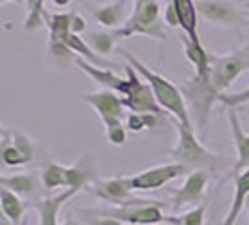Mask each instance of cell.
Returning <instances> with one entry per match:
<instances>
[{
  "label": "cell",
  "mask_w": 249,
  "mask_h": 225,
  "mask_svg": "<svg viewBox=\"0 0 249 225\" xmlns=\"http://www.w3.org/2000/svg\"><path fill=\"white\" fill-rule=\"evenodd\" d=\"M125 77L129 81L127 90L122 96L125 109L129 112H158V114H167L158 103L150 85L137 74V70L129 64H125ZM169 116V114H167Z\"/></svg>",
  "instance_id": "8992f818"
},
{
  "label": "cell",
  "mask_w": 249,
  "mask_h": 225,
  "mask_svg": "<svg viewBox=\"0 0 249 225\" xmlns=\"http://www.w3.org/2000/svg\"><path fill=\"white\" fill-rule=\"evenodd\" d=\"M160 225H173V224H160Z\"/></svg>",
  "instance_id": "b9f144b4"
},
{
  "label": "cell",
  "mask_w": 249,
  "mask_h": 225,
  "mask_svg": "<svg viewBox=\"0 0 249 225\" xmlns=\"http://www.w3.org/2000/svg\"><path fill=\"white\" fill-rule=\"evenodd\" d=\"M148 2H154V0H133V8H141V6L148 4Z\"/></svg>",
  "instance_id": "74e56055"
},
{
  "label": "cell",
  "mask_w": 249,
  "mask_h": 225,
  "mask_svg": "<svg viewBox=\"0 0 249 225\" xmlns=\"http://www.w3.org/2000/svg\"><path fill=\"white\" fill-rule=\"evenodd\" d=\"M0 206L4 218L13 225H21L26 218V203L21 195L13 193L8 188H0Z\"/></svg>",
  "instance_id": "44dd1931"
},
{
  "label": "cell",
  "mask_w": 249,
  "mask_h": 225,
  "mask_svg": "<svg viewBox=\"0 0 249 225\" xmlns=\"http://www.w3.org/2000/svg\"><path fill=\"white\" fill-rule=\"evenodd\" d=\"M10 2H15V4H21V2H25V0H0V6H6V4H10Z\"/></svg>",
  "instance_id": "f35d334b"
},
{
  "label": "cell",
  "mask_w": 249,
  "mask_h": 225,
  "mask_svg": "<svg viewBox=\"0 0 249 225\" xmlns=\"http://www.w3.org/2000/svg\"><path fill=\"white\" fill-rule=\"evenodd\" d=\"M0 186L12 189L13 193L25 197V199L37 201L41 199L39 193L45 189L41 184V178H37L32 173H19V175H2L0 176Z\"/></svg>",
  "instance_id": "2e32d148"
},
{
  "label": "cell",
  "mask_w": 249,
  "mask_h": 225,
  "mask_svg": "<svg viewBox=\"0 0 249 225\" xmlns=\"http://www.w3.org/2000/svg\"><path fill=\"white\" fill-rule=\"evenodd\" d=\"M0 160L6 167H23V165H28V162L25 160V156L15 149V145L12 143V137H10V131L8 128L4 126L2 128V145H0Z\"/></svg>",
  "instance_id": "d4e9b609"
},
{
  "label": "cell",
  "mask_w": 249,
  "mask_h": 225,
  "mask_svg": "<svg viewBox=\"0 0 249 225\" xmlns=\"http://www.w3.org/2000/svg\"><path fill=\"white\" fill-rule=\"evenodd\" d=\"M186 173H189L186 165L171 162L150 167V169H142L135 175H129V182H131L133 191H156L175 182L176 178L184 176Z\"/></svg>",
  "instance_id": "ba28073f"
},
{
  "label": "cell",
  "mask_w": 249,
  "mask_h": 225,
  "mask_svg": "<svg viewBox=\"0 0 249 225\" xmlns=\"http://www.w3.org/2000/svg\"><path fill=\"white\" fill-rule=\"evenodd\" d=\"M73 62H75V66H79V70H81L83 74H87L92 81H96L98 85H101V88L114 90V92H118L120 96H124L125 94L127 85H129L127 77L116 75L111 68H98V66H92L90 62L83 60V58H79V56H75Z\"/></svg>",
  "instance_id": "5bb4252c"
},
{
  "label": "cell",
  "mask_w": 249,
  "mask_h": 225,
  "mask_svg": "<svg viewBox=\"0 0 249 225\" xmlns=\"http://www.w3.org/2000/svg\"><path fill=\"white\" fill-rule=\"evenodd\" d=\"M21 225H28V220H26V218H25V222H23V224H21Z\"/></svg>",
  "instance_id": "60d3db41"
},
{
  "label": "cell",
  "mask_w": 249,
  "mask_h": 225,
  "mask_svg": "<svg viewBox=\"0 0 249 225\" xmlns=\"http://www.w3.org/2000/svg\"><path fill=\"white\" fill-rule=\"evenodd\" d=\"M85 216L87 218H81V222L85 225H124L120 220L109 218V216H94V214H85Z\"/></svg>",
  "instance_id": "1f68e13d"
},
{
  "label": "cell",
  "mask_w": 249,
  "mask_h": 225,
  "mask_svg": "<svg viewBox=\"0 0 249 225\" xmlns=\"http://www.w3.org/2000/svg\"><path fill=\"white\" fill-rule=\"evenodd\" d=\"M26 6V15H34L37 10V0H25Z\"/></svg>",
  "instance_id": "e575fe53"
},
{
  "label": "cell",
  "mask_w": 249,
  "mask_h": 225,
  "mask_svg": "<svg viewBox=\"0 0 249 225\" xmlns=\"http://www.w3.org/2000/svg\"><path fill=\"white\" fill-rule=\"evenodd\" d=\"M206 208L208 205L202 201L199 205H195L193 208H189L187 212L180 214V216H165L163 224H173V225H204L206 220Z\"/></svg>",
  "instance_id": "4316f807"
},
{
  "label": "cell",
  "mask_w": 249,
  "mask_h": 225,
  "mask_svg": "<svg viewBox=\"0 0 249 225\" xmlns=\"http://www.w3.org/2000/svg\"><path fill=\"white\" fill-rule=\"evenodd\" d=\"M92 15L107 30H116V28H120L124 25L131 13H127V0H114V2H109V4L94 6Z\"/></svg>",
  "instance_id": "ac0fdd59"
},
{
  "label": "cell",
  "mask_w": 249,
  "mask_h": 225,
  "mask_svg": "<svg viewBox=\"0 0 249 225\" xmlns=\"http://www.w3.org/2000/svg\"><path fill=\"white\" fill-rule=\"evenodd\" d=\"M66 45L71 49V53H73L75 56L87 60V62H90L92 66H98V68H112V66H114V64L109 62L105 56L98 55L96 51L88 45L87 39H83V36H79V34H70V38L66 39Z\"/></svg>",
  "instance_id": "603a6c76"
},
{
  "label": "cell",
  "mask_w": 249,
  "mask_h": 225,
  "mask_svg": "<svg viewBox=\"0 0 249 225\" xmlns=\"http://www.w3.org/2000/svg\"><path fill=\"white\" fill-rule=\"evenodd\" d=\"M75 195H79V191L68 188V189H62L60 193L45 195V197H41V199L34 201V203H32V208L37 212L39 225H60L58 224L60 208L64 206V203L73 199Z\"/></svg>",
  "instance_id": "4fadbf2b"
},
{
  "label": "cell",
  "mask_w": 249,
  "mask_h": 225,
  "mask_svg": "<svg viewBox=\"0 0 249 225\" xmlns=\"http://www.w3.org/2000/svg\"><path fill=\"white\" fill-rule=\"evenodd\" d=\"M175 4L180 28L184 30V36H187L195 45H202L199 34V8L195 0H171Z\"/></svg>",
  "instance_id": "e0dca14e"
},
{
  "label": "cell",
  "mask_w": 249,
  "mask_h": 225,
  "mask_svg": "<svg viewBox=\"0 0 249 225\" xmlns=\"http://www.w3.org/2000/svg\"><path fill=\"white\" fill-rule=\"evenodd\" d=\"M248 114H249V111H248Z\"/></svg>",
  "instance_id": "f6af8a7d"
},
{
  "label": "cell",
  "mask_w": 249,
  "mask_h": 225,
  "mask_svg": "<svg viewBox=\"0 0 249 225\" xmlns=\"http://www.w3.org/2000/svg\"><path fill=\"white\" fill-rule=\"evenodd\" d=\"M116 39L118 36L114 34V30H92L90 36H88V45L96 51L101 56H107L111 55L114 45H116Z\"/></svg>",
  "instance_id": "484cf974"
},
{
  "label": "cell",
  "mask_w": 249,
  "mask_h": 225,
  "mask_svg": "<svg viewBox=\"0 0 249 225\" xmlns=\"http://www.w3.org/2000/svg\"><path fill=\"white\" fill-rule=\"evenodd\" d=\"M60 225H85V224H83L81 220H75V218H66Z\"/></svg>",
  "instance_id": "d590c367"
},
{
  "label": "cell",
  "mask_w": 249,
  "mask_h": 225,
  "mask_svg": "<svg viewBox=\"0 0 249 225\" xmlns=\"http://www.w3.org/2000/svg\"><path fill=\"white\" fill-rule=\"evenodd\" d=\"M8 131H10V137H12V143L15 145V149L25 156L26 162L28 163L32 162L34 156H36V145H34V141L28 137L26 133L15 130V128H8Z\"/></svg>",
  "instance_id": "83f0119b"
},
{
  "label": "cell",
  "mask_w": 249,
  "mask_h": 225,
  "mask_svg": "<svg viewBox=\"0 0 249 225\" xmlns=\"http://www.w3.org/2000/svg\"><path fill=\"white\" fill-rule=\"evenodd\" d=\"M210 182V171H191L187 173L184 184L173 191L171 195V203H173V208H180V206H186V205H197L202 203L204 199V193H206V188Z\"/></svg>",
  "instance_id": "30bf717a"
},
{
  "label": "cell",
  "mask_w": 249,
  "mask_h": 225,
  "mask_svg": "<svg viewBox=\"0 0 249 225\" xmlns=\"http://www.w3.org/2000/svg\"><path fill=\"white\" fill-rule=\"evenodd\" d=\"M94 195L98 199L105 201L109 205H124L133 197V188L129 182V176H111L105 180H98L94 186Z\"/></svg>",
  "instance_id": "8fae6325"
},
{
  "label": "cell",
  "mask_w": 249,
  "mask_h": 225,
  "mask_svg": "<svg viewBox=\"0 0 249 225\" xmlns=\"http://www.w3.org/2000/svg\"><path fill=\"white\" fill-rule=\"evenodd\" d=\"M217 103L225 105L227 109H236L244 103H249V87L240 90V92H234V94H221Z\"/></svg>",
  "instance_id": "f1b7e54d"
},
{
  "label": "cell",
  "mask_w": 249,
  "mask_h": 225,
  "mask_svg": "<svg viewBox=\"0 0 249 225\" xmlns=\"http://www.w3.org/2000/svg\"><path fill=\"white\" fill-rule=\"evenodd\" d=\"M96 182H98V176H96V154L94 152H87L73 165H68V188L77 189L81 193L87 188L94 186Z\"/></svg>",
  "instance_id": "7c38bea8"
},
{
  "label": "cell",
  "mask_w": 249,
  "mask_h": 225,
  "mask_svg": "<svg viewBox=\"0 0 249 225\" xmlns=\"http://www.w3.org/2000/svg\"><path fill=\"white\" fill-rule=\"evenodd\" d=\"M45 25L49 28V43H66L71 34V12H45Z\"/></svg>",
  "instance_id": "7402d4cb"
},
{
  "label": "cell",
  "mask_w": 249,
  "mask_h": 225,
  "mask_svg": "<svg viewBox=\"0 0 249 225\" xmlns=\"http://www.w3.org/2000/svg\"><path fill=\"white\" fill-rule=\"evenodd\" d=\"M163 203L152 199H131L124 205H111L101 208H87L77 210L81 214H94V216H109L116 218L127 225H160L165 222Z\"/></svg>",
  "instance_id": "277c9868"
},
{
  "label": "cell",
  "mask_w": 249,
  "mask_h": 225,
  "mask_svg": "<svg viewBox=\"0 0 249 225\" xmlns=\"http://www.w3.org/2000/svg\"><path fill=\"white\" fill-rule=\"evenodd\" d=\"M41 184L45 188V191H54V189H66L68 188V165L51 162L43 167L41 171Z\"/></svg>",
  "instance_id": "cb8c5ba5"
},
{
  "label": "cell",
  "mask_w": 249,
  "mask_h": 225,
  "mask_svg": "<svg viewBox=\"0 0 249 225\" xmlns=\"http://www.w3.org/2000/svg\"><path fill=\"white\" fill-rule=\"evenodd\" d=\"M249 72V43L234 49L227 55H217L212 64V70L206 79H200L193 75L187 79L182 87L189 109L195 114V126L199 131H206V126L210 120L212 107L217 103L219 96L231 87L238 77Z\"/></svg>",
  "instance_id": "6da1fadb"
},
{
  "label": "cell",
  "mask_w": 249,
  "mask_h": 225,
  "mask_svg": "<svg viewBox=\"0 0 249 225\" xmlns=\"http://www.w3.org/2000/svg\"><path fill=\"white\" fill-rule=\"evenodd\" d=\"M114 34L118 36V39L144 36L152 38V39H160V41H167L169 36H167V30H165L163 10L160 2L154 0V2H148L141 8H133L127 21L120 28H116Z\"/></svg>",
  "instance_id": "5b68a950"
},
{
  "label": "cell",
  "mask_w": 249,
  "mask_h": 225,
  "mask_svg": "<svg viewBox=\"0 0 249 225\" xmlns=\"http://www.w3.org/2000/svg\"><path fill=\"white\" fill-rule=\"evenodd\" d=\"M105 137L109 141V145L122 149V147L127 145V128L124 124L112 126L109 130H105Z\"/></svg>",
  "instance_id": "f546056e"
},
{
  "label": "cell",
  "mask_w": 249,
  "mask_h": 225,
  "mask_svg": "<svg viewBox=\"0 0 249 225\" xmlns=\"http://www.w3.org/2000/svg\"><path fill=\"white\" fill-rule=\"evenodd\" d=\"M122 53H124V58L127 60V64L133 66L137 70V74L148 83L152 92H154V96H156V100H158V103L161 105V109L171 118H175L176 124L191 122L193 120L182 88L176 87L175 83L171 79H167L165 75L154 72L150 66H146L142 60H139L137 56H133L129 51H122Z\"/></svg>",
  "instance_id": "7a4b0ae2"
},
{
  "label": "cell",
  "mask_w": 249,
  "mask_h": 225,
  "mask_svg": "<svg viewBox=\"0 0 249 225\" xmlns=\"http://www.w3.org/2000/svg\"><path fill=\"white\" fill-rule=\"evenodd\" d=\"M87 19L77 12H71V34H83L87 30Z\"/></svg>",
  "instance_id": "836d02e7"
},
{
  "label": "cell",
  "mask_w": 249,
  "mask_h": 225,
  "mask_svg": "<svg viewBox=\"0 0 249 225\" xmlns=\"http://www.w3.org/2000/svg\"><path fill=\"white\" fill-rule=\"evenodd\" d=\"M246 17H248V25H249V10L246 12Z\"/></svg>",
  "instance_id": "ab89813d"
},
{
  "label": "cell",
  "mask_w": 249,
  "mask_h": 225,
  "mask_svg": "<svg viewBox=\"0 0 249 225\" xmlns=\"http://www.w3.org/2000/svg\"><path fill=\"white\" fill-rule=\"evenodd\" d=\"M85 103L98 112L105 130H109L112 126L124 124L125 116H127L124 100L120 98L118 92L109 90V88H100V90L85 94Z\"/></svg>",
  "instance_id": "52a82bcc"
},
{
  "label": "cell",
  "mask_w": 249,
  "mask_h": 225,
  "mask_svg": "<svg viewBox=\"0 0 249 225\" xmlns=\"http://www.w3.org/2000/svg\"><path fill=\"white\" fill-rule=\"evenodd\" d=\"M163 23L167 26H171V28H178V26H180L178 13H176V8L173 2H171L169 6H165V10H163Z\"/></svg>",
  "instance_id": "d6a6232c"
},
{
  "label": "cell",
  "mask_w": 249,
  "mask_h": 225,
  "mask_svg": "<svg viewBox=\"0 0 249 225\" xmlns=\"http://www.w3.org/2000/svg\"><path fill=\"white\" fill-rule=\"evenodd\" d=\"M248 212H249V203H248Z\"/></svg>",
  "instance_id": "7bdbcfd3"
},
{
  "label": "cell",
  "mask_w": 249,
  "mask_h": 225,
  "mask_svg": "<svg viewBox=\"0 0 249 225\" xmlns=\"http://www.w3.org/2000/svg\"><path fill=\"white\" fill-rule=\"evenodd\" d=\"M227 118H229L231 133H232V143L236 149V162L232 167V175H238L249 167V133H246L240 124L236 109H227Z\"/></svg>",
  "instance_id": "9a60e30c"
},
{
  "label": "cell",
  "mask_w": 249,
  "mask_h": 225,
  "mask_svg": "<svg viewBox=\"0 0 249 225\" xmlns=\"http://www.w3.org/2000/svg\"><path fill=\"white\" fill-rule=\"evenodd\" d=\"M178 128V141H176L175 149L171 150V158L173 162L186 165L191 171H210L213 173L217 169L219 156L213 154L206 149L197 137V126L195 122H182L176 124Z\"/></svg>",
  "instance_id": "3957f363"
},
{
  "label": "cell",
  "mask_w": 249,
  "mask_h": 225,
  "mask_svg": "<svg viewBox=\"0 0 249 225\" xmlns=\"http://www.w3.org/2000/svg\"><path fill=\"white\" fill-rule=\"evenodd\" d=\"M234 176V193H232V203H231V208L225 216L223 224L221 225H236L240 214L246 206V201L249 197V167L246 171L238 173Z\"/></svg>",
  "instance_id": "ffe728a7"
},
{
  "label": "cell",
  "mask_w": 249,
  "mask_h": 225,
  "mask_svg": "<svg viewBox=\"0 0 249 225\" xmlns=\"http://www.w3.org/2000/svg\"><path fill=\"white\" fill-rule=\"evenodd\" d=\"M125 128L129 133H142L144 130H148L144 118H142V112H129L125 116Z\"/></svg>",
  "instance_id": "4dcf8cb0"
},
{
  "label": "cell",
  "mask_w": 249,
  "mask_h": 225,
  "mask_svg": "<svg viewBox=\"0 0 249 225\" xmlns=\"http://www.w3.org/2000/svg\"><path fill=\"white\" fill-rule=\"evenodd\" d=\"M199 13L212 25L221 28H234L248 25L246 12L238 8L234 0H197Z\"/></svg>",
  "instance_id": "9c48e42d"
},
{
  "label": "cell",
  "mask_w": 249,
  "mask_h": 225,
  "mask_svg": "<svg viewBox=\"0 0 249 225\" xmlns=\"http://www.w3.org/2000/svg\"><path fill=\"white\" fill-rule=\"evenodd\" d=\"M56 8H66V6H70L71 4V0H51Z\"/></svg>",
  "instance_id": "8d00e7d4"
},
{
  "label": "cell",
  "mask_w": 249,
  "mask_h": 225,
  "mask_svg": "<svg viewBox=\"0 0 249 225\" xmlns=\"http://www.w3.org/2000/svg\"><path fill=\"white\" fill-rule=\"evenodd\" d=\"M208 225H217V224H208Z\"/></svg>",
  "instance_id": "ee69618b"
},
{
  "label": "cell",
  "mask_w": 249,
  "mask_h": 225,
  "mask_svg": "<svg viewBox=\"0 0 249 225\" xmlns=\"http://www.w3.org/2000/svg\"><path fill=\"white\" fill-rule=\"evenodd\" d=\"M182 45H184V53H186V58L191 62L195 75L200 79H206L210 70H212V64L215 60V53L208 51L204 45H195L187 36L182 38Z\"/></svg>",
  "instance_id": "d6986e66"
}]
</instances>
